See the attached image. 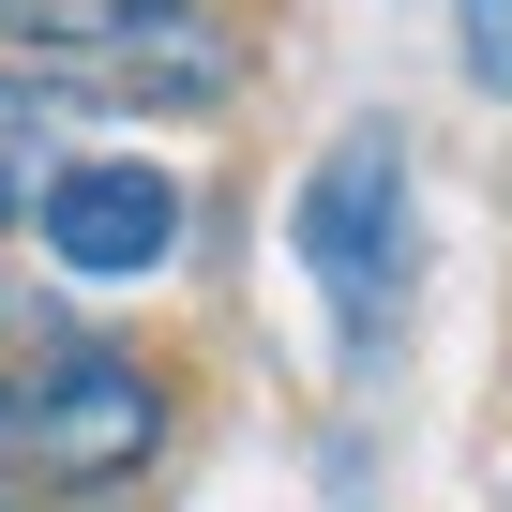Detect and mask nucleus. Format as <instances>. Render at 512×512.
<instances>
[{
    "mask_svg": "<svg viewBox=\"0 0 512 512\" xmlns=\"http://www.w3.org/2000/svg\"><path fill=\"white\" fill-rule=\"evenodd\" d=\"M31 241L76 287H151L181 256V166H151V151H61V181L31 196Z\"/></svg>",
    "mask_w": 512,
    "mask_h": 512,
    "instance_id": "obj_3",
    "label": "nucleus"
},
{
    "mask_svg": "<svg viewBox=\"0 0 512 512\" xmlns=\"http://www.w3.org/2000/svg\"><path fill=\"white\" fill-rule=\"evenodd\" d=\"M61 151H76V91L31 76V61H0V226L61 181Z\"/></svg>",
    "mask_w": 512,
    "mask_h": 512,
    "instance_id": "obj_4",
    "label": "nucleus"
},
{
    "mask_svg": "<svg viewBox=\"0 0 512 512\" xmlns=\"http://www.w3.org/2000/svg\"><path fill=\"white\" fill-rule=\"evenodd\" d=\"M452 61L482 106H512V0H452Z\"/></svg>",
    "mask_w": 512,
    "mask_h": 512,
    "instance_id": "obj_6",
    "label": "nucleus"
},
{
    "mask_svg": "<svg viewBox=\"0 0 512 512\" xmlns=\"http://www.w3.org/2000/svg\"><path fill=\"white\" fill-rule=\"evenodd\" d=\"M302 272L332 287V332L347 347H377V317H392V287H407V136L392 121H347L317 166H302Z\"/></svg>",
    "mask_w": 512,
    "mask_h": 512,
    "instance_id": "obj_1",
    "label": "nucleus"
},
{
    "mask_svg": "<svg viewBox=\"0 0 512 512\" xmlns=\"http://www.w3.org/2000/svg\"><path fill=\"white\" fill-rule=\"evenodd\" d=\"M151 452H166V377H151L136 347H61V362L31 377L16 467H31L46 497H106V482H136Z\"/></svg>",
    "mask_w": 512,
    "mask_h": 512,
    "instance_id": "obj_2",
    "label": "nucleus"
},
{
    "mask_svg": "<svg viewBox=\"0 0 512 512\" xmlns=\"http://www.w3.org/2000/svg\"><path fill=\"white\" fill-rule=\"evenodd\" d=\"M16 437H31V392H16V377H0V467H16Z\"/></svg>",
    "mask_w": 512,
    "mask_h": 512,
    "instance_id": "obj_7",
    "label": "nucleus"
},
{
    "mask_svg": "<svg viewBox=\"0 0 512 512\" xmlns=\"http://www.w3.org/2000/svg\"><path fill=\"white\" fill-rule=\"evenodd\" d=\"M0 512H16V497H0Z\"/></svg>",
    "mask_w": 512,
    "mask_h": 512,
    "instance_id": "obj_8",
    "label": "nucleus"
},
{
    "mask_svg": "<svg viewBox=\"0 0 512 512\" xmlns=\"http://www.w3.org/2000/svg\"><path fill=\"white\" fill-rule=\"evenodd\" d=\"M121 31H136V0H0V61H31V76H61V91H76Z\"/></svg>",
    "mask_w": 512,
    "mask_h": 512,
    "instance_id": "obj_5",
    "label": "nucleus"
}]
</instances>
